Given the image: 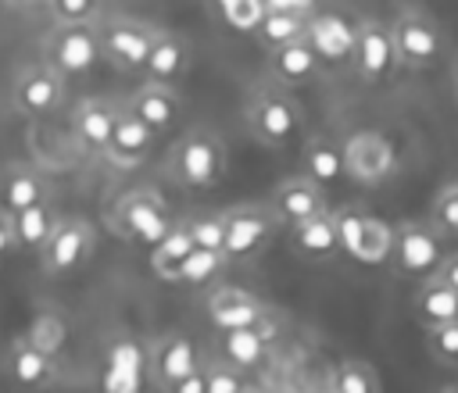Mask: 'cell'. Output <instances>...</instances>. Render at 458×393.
<instances>
[{
	"instance_id": "obj_1",
	"label": "cell",
	"mask_w": 458,
	"mask_h": 393,
	"mask_svg": "<svg viewBox=\"0 0 458 393\" xmlns=\"http://www.w3.org/2000/svg\"><path fill=\"white\" fill-rule=\"evenodd\" d=\"M225 143L211 129H190L182 132L168 150V179L182 189H211L225 175Z\"/></svg>"
},
{
	"instance_id": "obj_2",
	"label": "cell",
	"mask_w": 458,
	"mask_h": 393,
	"mask_svg": "<svg viewBox=\"0 0 458 393\" xmlns=\"http://www.w3.org/2000/svg\"><path fill=\"white\" fill-rule=\"evenodd\" d=\"M175 218L172 211L165 207V200L147 189V186H136V189H125L114 196V204L107 207V229L125 239V243H140V247H154L161 243L168 232H172Z\"/></svg>"
},
{
	"instance_id": "obj_3",
	"label": "cell",
	"mask_w": 458,
	"mask_h": 393,
	"mask_svg": "<svg viewBox=\"0 0 458 393\" xmlns=\"http://www.w3.org/2000/svg\"><path fill=\"white\" fill-rule=\"evenodd\" d=\"M301 114L304 111H301L297 96L286 86L272 82V86H265V89H258L250 96V104H247V129L265 146H286V143H293L301 136V121H304Z\"/></svg>"
},
{
	"instance_id": "obj_4",
	"label": "cell",
	"mask_w": 458,
	"mask_h": 393,
	"mask_svg": "<svg viewBox=\"0 0 458 393\" xmlns=\"http://www.w3.org/2000/svg\"><path fill=\"white\" fill-rule=\"evenodd\" d=\"M333 214H336V232H340V254L354 257L358 264H390L394 225L386 218L358 204H344Z\"/></svg>"
},
{
	"instance_id": "obj_5",
	"label": "cell",
	"mask_w": 458,
	"mask_h": 393,
	"mask_svg": "<svg viewBox=\"0 0 458 393\" xmlns=\"http://www.w3.org/2000/svg\"><path fill=\"white\" fill-rule=\"evenodd\" d=\"M444 232L426 218H404L394 225V250H390V268L404 279H433L437 268L444 264Z\"/></svg>"
},
{
	"instance_id": "obj_6",
	"label": "cell",
	"mask_w": 458,
	"mask_h": 393,
	"mask_svg": "<svg viewBox=\"0 0 458 393\" xmlns=\"http://www.w3.org/2000/svg\"><path fill=\"white\" fill-rule=\"evenodd\" d=\"M390 36H394L401 68L422 71V68H433L444 54V32H440L437 18H429L426 11H401L390 21Z\"/></svg>"
},
{
	"instance_id": "obj_7",
	"label": "cell",
	"mask_w": 458,
	"mask_h": 393,
	"mask_svg": "<svg viewBox=\"0 0 458 393\" xmlns=\"http://www.w3.org/2000/svg\"><path fill=\"white\" fill-rule=\"evenodd\" d=\"M93 247H97V232L86 218H57L50 239L39 250V268L43 275H54V279L72 275L93 257Z\"/></svg>"
},
{
	"instance_id": "obj_8",
	"label": "cell",
	"mask_w": 458,
	"mask_h": 393,
	"mask_svg": "<svg viewBox=\"0 0 458 393\" xmlns=\"http://www.w3.org/2000/svg\"><path fill=\"white\" fill-rule=\"evenodd\" d=\"M344 143V161H347V179L358 186H379L394 175L397 168V150L390 136L376 129H358L340 139Z\"/></svg>"
},
{
	"instance_id": "obj_9",
	"label": "cell",
	"mask_w": 458,
	"mask_h": 393,
	"mask_svg": "<svg viewBox=\"0 0 458 393\" xmlns=\"http://www.w3.org/2000/svg\"><path fill=\"white\" fill-rule=\"evenodd\" d=\"M222 218H225V257L229 261L258 257L272 243L276 229H283L268 204H240V207L222 211Z\"/></svg>"
},
{
	"instance_id": "obj_10",
	"label": "cell",
	"mask_w": 458,
	"mask_h": 393,
	"mask_svg": "<svg viewBox=\"0 0 458 393\" xmlns=\"http://www.w3.org/2000/svg\"><path fill=\"white\" fill-rule=\"evenodd\" d=\"M100 32L89 21H75V25H57L43 46V61L50 68H57L64 79L86 75L97 61H100Z\"/></svg>"
},
{
	"instance_id": "obj_11",
	"label": "cell",
	"mask_w": 458,
	"mask_h": 393,
	"mask_svg": "<svg viewBox=\"0 0 458 393\" xmlns=\"http://www.w3.org/2000/svg\"><path fill=\"white\" fill-rule=\"evenodd\" d=\"M97 32H100L104 61H111L114 68H125V71H143L154 36H157L154 25H147L140 18H107L97 25Z\"/></svg>"
},
{
	"instance_id": "obj_12",
	"label": "cell",
	"mask_w": 458,
	"mask_h": 393,
	"mask_svg": "<svg viewBox=\"0 0 458 393\" xmlns=\"http://www.w3.org/2000/svg\"><path fill=\"white\" fill-rule=\"evenodd\" d=\"M358 75L365 82H383L390 79L401 64H397V50H394V36L390 25L379 18H358V36H354V61Z\"/></svg>"
},
{
	"instance_id": "obj_13",
	"label": "cell",
	"mask_w": 458,
	"mask_h": 393,
	"mask_svg": "<svg viewBox=\"0 0 458 393\" xmlns=\"http://www.w3.org/2000/svg\"><path fill=\"white\" fill-rule=\"evenodd\" d=\"M14 107L29 118H43V114H54L64 100V75L57 68H50L47 61H36V64H25L21 75L14 79V93H11Z\"/></svg>"
},
{
	"instance_id": "obj_14",
	"label": "cell",
	"mask_w": 458,
	"mask_h": 393,
	"mask_svg": "<svg viewBox=\"0 0 458 393\" xmlns=\"http://www.w3.org/2000/svg\"><path fill=\"white\" fill-rule=\"evenodd\" d=\"M354 36H358V21L347 18L336 7L311 11L308 14V43L315 46V54L326 64H347V61H354Z\"/></svg>"
},
{
	"instance_id": "obj_15",
	"label": "cell",
	"mask_w": 458,
	"mask_h": 393,
	"mask_svg": "<svg viewBox=\"0 0 458 393\" xmlns=\"http://www.w3.org/2000/svg\"><path fill=\"white\" fill-rule=\"evenodd\" d=\"M268 207H272V214L279 218V225L290 229V225H297V222H304V218H315V214L329 211V200H326V189H322L318 182H311L308 175L297 171V175L283 179V182L272 189Z\"/></svg>"
},
{
	"instance_id": "obj_16",
	"label": "cell",
	"mask_w": 458,
	"mask_h": 393,
	"mask_svg": "<svg viewBox=\"0 0 458 393\" xmlns=\"http://www.w3.org/2000/svg\"><path fill=\"white\" fill-rule=\"evenodd\" d=\"M208 318H211L215 332H233V329H250V325L272 322L268 307L240 286H215L208 293Z\"/></svg>"
},
{
	"instance_id": "obj_17",
	"label": "cell",
	"mask_w": 458,
	"mask_h": 393,
	"mask_svg": "<svg viewBox=\"0 0 458 393\" xmlns=\"http://www.w3.org/2000/svg\"><path fill=\"white\" fill-rule=\"evenodd\" d=\"M197 368H200V354H197V343H193L186 332H165V336L154 339L147 372H150V382H154L161 393H165L172 382H179V379H186L190 372H197Z\"/></svg>"
},
{
	"instance_id": "obj_18",
	"label": "cell",
	"mask_w": 458,
	"mask_h": 393,
	"mask_svg": "<svg viewBox=\"0 0 458 393\" xmlns=\"http://www.w3.org/2000/svg\"><path fill=\"white\" fill-rule=\"evenodd\" d=\"M122 111L125 107H118L107 96H86V100H79L75 111H72V136H75V143H82L93 154H104V146H107V139H111Z\"/></svg>"
},
{
	"instance_id": "obj_19",
	"label": "cell",
	"mask_w": 458,
	"mask_h": 393,
	"mask_svg": "<svg viewBox=\"0 0 458 393\" xmlns=\"http://www.w3.org/2000/svg\"><path fill=\"white\" fill-rule=\"evenodd\" d=\"M154 139H157L154 129H147L136 114L122 111V118H118V125H114V132H111V139H107L100 157L107 164H114V168H136V164H143L150 157Z\"/></svg>"
},
{
	"instance_id": "obj_20",
	"label": "cell",
	"mask_w": 458,
	"mask_h": 393,
	"mask_svg": "<svg viewBox=\"0 0 458 393\" xmlns=\"http://www.w3.org/2000/svg\"><path fill=\"white\" fill-rule=\"evenodd\" d=\"M125 111L136 114L147 129H154V132L161 136V132H168V129L179 121V114H182V100H179V93H175L172 86L143 82V86L129 96Z\"/></svg>"
},
{
	"instance_id": "obj_21",
	"label": "cell",
	"mask_w": 458,
	"mask_h": 393,
	"mask_svg": "<svg viewBox=\"0 0 458 393\" xmlns=\"http://www.w3.org/2000/svg\"><path fill=\"white\" fill-rule=\"evenodd\" d=\"M7 372H11V379H14L18 386H25V389H50V386L57 382V375H61L54 354H50L47 347L32 343V339H18V343L11 347V354H7Z\"/></svg>"
},
{
	"instance_id": "obj_22",
	"label": "cell",
	"mask_w": 458,
	"mask_h": 393,
	"mask_svg": "<svg viewBox=\"0 0 458 393\" xmlns=\"http://www.w3.org/2000/svg\"><path fill=\"white\" fill-rule=\"evenodd\" d=\"M47 200V179L32 164H7L0 171V211L18 214Z\"/></svg>"
},
{
	"instance_id": "obj_23",
	"label": "cell",
	"mask_w": 458,
	"mask_h": 393,
	"mask_svg": "<svg viewBox=\"0 0 458 393\" xmlns=\"http://www.w3.org/2000/svg\"><path fill=\"white\" fill-rule=\"evenodd\" d=\"M301 175H308V179L318 182L322 189L344 182V179H347L344 143L326 139V136H311V139L301 146Z\"/></svg>"
},
{
	"instance_id": "obj_24",
	"label": "cell",
	"mask_w": 458,
	"mask_h": 393,
	"mask_svg": "<svg viewBox=\"0 0 458 393\" xmlns=\"http://www.w3.org/2000/svg\"><path fill=\"white\" fill-rule=\"evenodd\" d=\"M186 68H190V46L182 43V36L157 29L154 46H150V57H147V64H143L147 82L175 86V82L186 75Z\"/></svg>"
},
{
	"instance_id": "obj_25",
	"label": "cell",
	"mask_w": 458,
	"mask_h": 393,
	"mask_svg": "<svg viewBox=\"0 0 458 393\" xmlns=\"http://www.w3.org/2000/svg\"><path fill=\"white\" fill-rule=\"evenodd\" d=\"M290 247H293L301 257H311V261H322V257L340 254L336 214H333V211H322V214H315V218H304V222L290 225Z\"/></svg>"
},
{
	"instance_id": "obj_26",
	"label": "cell",
	"mask_w": 458,
	"mask_h": 393,
	"mask_svg": "<svg viewBox=\"0 0 458 393\" xmlns=\"http://www.w3.org/2000/svg\"><path fill=\"white\" fill-rule=\"evenodd\" d=\"M322 57L315 54V46L308 39H297V43H286V46H276L268 50V71H272V82L279 86H304L315 71H318Z\"/></svg>"
},
{
	"instance_id": "obj_27",
	"label": "cell",
	"mask_w": 458,
	"mask_h": 393,
	"mask_svg": "<svg viewBox=\"0 0 458 393\" xmlns=\"http://www.w3.org/2000/svg\"><path fill=\"white\" fill-rule=\"evenodd\" d=\"M411 311L422 322V329H437L447 322H458V289H451L440 279H422L411 293Z\"/></svg>"
},
{
	"instance_id": "obj_28",
	"label": "cell",
	"mask_w": 458,
	"mask_h": 393,
	"mask_svg": "<svg viewBox=\"0 0 458 393\" xmlns=\"http://www.w3.org/2000/svg\"><path fill=\"white\" fill-rule=\"evenodd\" d=\"M272 322L265 325H250V329H233V332H218V350L225 357V364L247 372L254 364H261L265 350H268V339H272Z\"/></svg>"
},
{
	"instance_id": "obj_29",
	"label": "cell",
	"mask_w": 458,
	"mask_h": 393,
	"mask_svg": "<svg viewBox=\"0 0 458 393\" xmlns=\"http://www.w3.org/2000/svg\"><path fill=\"white\" fill-rule=\"evenodd\" d=\"M190 250H193L190 225H186V222H175L172 232H168L161 243L150 247V272H154L157 279H165V282H179V272H182Z\"/></svg>"
},
{
	"instance_id": "obj_30",
	"label": "cell",
	"mask_w": 458,
	"mask_h": 393,
	"mask_svg": "<svg viewBox=\"0 0 458 393\" xmlns=\"http://www.w3.org/2000/svg\"><path fill=\"white\" fill-rule=\"evenodd\" d=\"M11 225H14V243L18 250H43V243L50 239L54 225H57V214L50 207V200L36 204V207H25L18 214H11Z\"/></svg>"
},
{
	"instance_id": "obj_31",
	"label": "cell",
	"mask_w": 458,
	"mask_h": 393,
	"mask_svg": "<svg viewBox=\"0 0 458 393\" xmlns=\"http://www.w3.org/2000/svg\"><path fill=\"white\" fill-rule=\"evenodd\" d=\"M265 50H276V46H286V43H297V39H308V14H293V11H265L258 32Z\"/></svg>"
},
{
	"instance_id": "obj_32",
	"label": "cell",
	"mask_w": 458,
	"mask_h": 393,
	"mask_svg": "<svg viewBox=\"0 0 458 393\" xmlns=\"http://www.w3.org/2000/svg\"><path fill=\"white\" fill-rule=\"evenodd\" d=\"M329 393H379V375L369 361L347 357L329 372Z\"/></svg>"
},
{
	"instance_id": "obj_33",
	"label": "cell",
	"mask_w": 458,
	"mask_h": 393,
	"mask_svg": "<svg viewBox=\"0 0 458 393\" xmlns=\"http://www.w3.org/2000/svg\"><path fill=\"white\" fill-rule=\"evenodd\" d=\"M225 264H229V257H225V254L193 247V250H190V257H186V264H182V272H179V282H186V286H211V282H215V275H218Z\"/></svg>"
},
{
	"instance_id": "obj_34",
	"label": "cell",
	"mask_w": 458,
	"mask_h": 393,
	"mask_svg": "<svg viewBox=\"0 0 458 393\" xmlns=\"http://www.w3.org/2000/svg\"><path fill=\"white\" fill-rule=\"evenodd\" d=\"M215 11L233 32H258V25L265 18L261 0H215Z\"/></svg>"
},
{
	"instance_id": "obj_35",
	"label": "cell",
	"mask_w": 458,
	"mask_h": 393,
	"mask_svg": "<svg viewBox=\"0 0 458 393\" xmlns=\"http://www.w3.org/2000/svg\"><path fill=\"white\" fill-rule=\"evenodd\" d=\"M186 225H190L193 247L225 254V218H222V214H200V218H186Z\"/></svg>"
},
{
	"instance_id": "obj_36",
	"label": "cell",
	"mask_w": 458,
	"mask_h": 393,
	"mask_svg": "<svg viewBox=\"0 0 458 393\" xmlns=\"http://www.w3.org/2000/svg\"><path fill=\"white\" fill-rule=\"evenodd\" d=\"M426 350H429V357H433V361L458 368V322H447V325L426 329Z\"/></svg>"
},
{
	"instance_id": "obj_37",
	"label": "cell",
	"mask_w": 458,
	"mask_h": 393,
	"mask_svg": "<svg viewBox=\"0 0 458 393\" xmlns=\"http://www.w3.org/2000/svg\"><path fill=\"white\" fill-rule=\"evenodd\" d=\"M429 222L440 229V232H451L458 236V182L444 186L433 200V211H429Z\"/></svg>"
},
{
	"instance_id": "obj_38",
	"label": "cell",
	"mask_w": 458,
	"mask_h": 393,
	"mask_svg": "<svg viewBox=\"0 0 458 393\" xmlns=\"http://www.w3.org/2000/svg\"><path fill=\"white\" fill-rule=\"evenodd\" d=\"M204 375H208V393H250L240 368L233 364H204Z\"/></svg>"
},
{
	"instance_id": "obj_39",
	"label": "cell",
	"mask_w": 458,
	"mask_h": 393,
	"mask_svg": "<svg viewBox=\"0 0 458 393\" xmlns=\"http://www.w3.org/2000/svg\"><path fill=\"white\" fill-rule=\"evenodd\" d=\"M50 14L57 18V25H75V21H89L97 14V0H47Z\"/></svg>"
},
{
	"instance_id": "obj_40",
	"label": "cell",
	"mask_w": 458,
	"mask_h": 393,
	"mask_svg": "<svg viewBox=\"0 0 458 393\" xmlns=\"http://www.w3.org/2000/svg\"><path fill=\"white\" fill-rule=\"evenodd\" d=\"M165 393H208V375H204V364H200L197 372H190L186 379L172 382Z\"/></svg>"
},
{
	"instance_id": "obj_41",
	"label": "cell",
	"mask_w": 458,
	"mask_h": 393,
	"mask_svg": "<svg viewBox=\"0 0 458 393\" xmlns=\"http://www.w3.org/2000/svg\"><path fill=\"white\" fill-rule=\"evenodd\" d=\"M265 11H293V14H311L318 0H261Z\"/></svg>"
},
{
	"instance_id": "obj_42",
	"label": "cell",
	"mask_w": 458,
	"mask_h": 393,
	"mask_svg": "<svg viewBox=\"0 0 458 393\" xmlns=\"http://www.w3.org/2000/svg\"><path fill=\"white\" fill-rule=\"evenodd\" d=\"M18 243H14V225H11V214L7 211H0V261L14 250Z\"/></svg>"
},
{
	"instance_id": "obj_43",
	"label": "cell",
	"mask_w": 458,
	"mask_h": 393,
	"mask_svg": "<svg viewBox=\"0 0 458 393\" xmlns=\"http://www.w3.org/2000/svg\"><path fill=\"white\" fill-rule=\"evenodd\" d=\"M433 279H440V282H447L451 289H458V254H447Z\"/></svg>"
},
{
	"instance_id": "obj_44",
	"label": "cell",
	"mask_w": 458,
	"mask_h": 393,
	"mask_svg": "<svg viewBox=\"0 0 458 393\" xmlns=\"http://www.w3.org/2000/svg\"><path fill=\"white\" fill-rule=\"evenodd\" d=\"M451 89H454V100H458V61H454V68H451Z\"/></svg>"
},
{
	"instance_id": "obj_45",
	"label": "cell",
	"mask_w": 458,
	"mask_h": 393,
	"mask_svg": "<svg viewBox=\"0 0 458 393\" xmlns=\"http://www.w3.org/2000/svg\"><path fill=\"white\" fill-rule=\"evenodd\" d=\"M440 393H458V386H444V389H440Z\"/></svg>"
},
{
	"instance_id": "obj_46",
	"label": "cell",
	"mask_w": 458,
	"mask_h": 393,
	"mask_svg": "<svg viewBox=\"0 0 458 393\" xmlns=\"http://www.w3.org/2000/svg\"><path fill=\"white\" fill-rule=\"evenodd\" d=\"M4 11H7V0H0V14H4Z\"/></svg>"
}]
</instances>
